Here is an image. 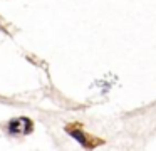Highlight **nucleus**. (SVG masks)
Wrapping results in <instances>:
<instances>
[{"label": "nucleus", "mask_w": 156, "mask_h": 151, "mask_svg": "<svg viewBox=\"0 0 156 151\" xmlns=\"http://www.w3.org/2000/svg\"><path fill=\"white\" fill-rule=\"evenodd\" d=\"M66 131H67V133L71 134L72 138H76V139H77V141H79V143H81V144H86V136H84V134L81 133V131H77V129H69V128H67V129H66Z\"/></svg>", "instance_id": "nucleus-1"}]
</instances>
